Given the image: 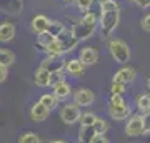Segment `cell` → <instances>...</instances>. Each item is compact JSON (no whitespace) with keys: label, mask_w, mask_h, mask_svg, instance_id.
I'll return each instance as SVG.
<instances>
[{"label":"cell","mask_w":150,"mask_h":143,"mask_svg":"<svg viewBox=\"0 0 150 143\" xmlns=\"http://www.w3.org/2000/svg\"><path fill=\"white\" fill-rule=\"evenodd\" d=\"M97 27H98V17H97V13L88 10V12H85L83 18H82L80 22H77L70 30H72V33H74L80 42H83V40L90 38L92 35L95 33Z\"/></svg>","instance_id":"6da1fadb"},{"label":"cell","mask_w":150,"mask_h":143,"mask_svg":"<svg viewBox=\"0 0 150 143\" xmlns=\"http://www.w3.org/2000/svg\"><path fill=\"white\" fill-rule=\"evenodd\" d=\"M108 52L117 63H127L132 57L129 43L122 38H110L108 40Z\"/></svg>","instance_id":"7a4b0ae2"},{"label":"cell","mask_w":150,"mask_h":143,"mask_svg":"<svg viewBox=\"0 0 150 143\" xmlns=\"http://www.w3.org/2000/svg\"><path fill=\"white\" fill-rule=\"evenodd\" d=\"M120 22V10H110V12H100L98 17V27L100 32L105 38H108L113 33V30L118 27Z\"/></svg>","instance_id":"3957f363"},{"label":"cell","mask_w":150,"mask_h":143,"mask_svg":"<svg viewBox=\"0 0 150 143\" xmlns=\"http://www.w3.org/2000/svg\"><path fill=\"white\" fill-rule=\"evenodd\" d=\"M80 106L75 105V103H69V105H65L62 110H60V118H62V122L65 125H74L80 120Z\"/></svg>","instance_id":"277c9868"},{"label":"cell","mask_w":150,"mask_h":143,"mask_svg":"<svg viewBox=\"0 0 150 143\" xmlns=\"http://www.w3.org/2000/svg\"><path fill=\"white\" fill-rule=\"evenodd\" d=\"M125 133H127L129 137H132V138L145 135L142 115H132V117L129 118V122H127V125H125Z\"/></svg>","instance_id":"5b68a950"},{"label":"cell","mask_w":150,"mask_h":143,"mask_svg":"<svg viewBox=\"0 0 150 143\" xmlns=\"http://www.w3.org/2000/svg\"><path fill=\"white\" fill-rule=\"evenodd\" d=\"M40 68L48 70L50 73L64 70V68H65V60H64V55H48L47 58H43L42 62H40Z\"/></svg>","instance_id":"8992f818"},{"label":"cell","mask_w":150,"mask_h":143,"mask_svg":"<svg viewBox=\"0 0 150 143\" xmlns=\"http://www.w3.org/2000/svg\"><path fill=\"white\" fill-rule=\"evenodd\" d=\"M57 40L62 43V48H64L65 53L72 52V50H74L79 43H80V40H79V38L72 33V30H70V28H64V30H62V33L57 37Z\"/></svg>","instance_id":"52a82bcc"},{"label":"cell","mask_w":150,"mask_h":143,"mask_svg":"<svg viewBox=\"0 0 150 143\" xmlns=\"http://www.w3.org/2000/svg\"><path fill=\"white\" fill-rule=\"evenodd\" d=\"M74 101L75 105L82 106H90L93 101H95V93L88 88H79V90L74 93Z\"/></svg>","instance_id":"ba28073f"},{"label":"cell","mask_w":150,"mask_h":143,"mask_svg":"<svg viewBox=\"0 0 150 143\" xmlns=\"http://www.w3.org/2000/svg\"><path fill=\"white\" fill-rule=\"evenodd\" d=\"M108 113H110V117L113 120H118V122H122V120H127L130 117V113H132V108L130 105L125 101L122 105H115V106H108Z\"/></svg>","instance_id":"9c48e42d"},{"label":"cell","mask_w":150,"mask_h":143,"mask_svg":"<svg viewBox=\"0 0 150 143\" xmlns=\"http://www.w3.org/2000/svg\"><path fill=\"white\" fill-rule=\"evenodd\" d=\"M85 65L82 63L79 58H70V60H67L65 62V72L69 75H72V77H83V73H85Z\"/></svg>","instance_id":"30bf717a"},{"label":"cell","mask_w":150,"mask_h":143,"mask_svg":"<svg viewBox=\"0 0 150 143\" xmlns=\"http://www.w3.org/2000/svg\"><path fill=\"white\" fill-rule=\"evenodd\" d=\"M52 93H54L60 101L62 100H67L70 95H72V87H70L69 82H65V80H60L57 83L52 85Z\"/></svg>","instance_id":"8fae6325"},{"label":"cell","mask_w":150,"mask_h":143,"mask_svg":"<svg viewBox=\"0 0 150 143\" xmlns=\"http://www.w3.org/2000/svg\"><path fill=\"white\" fill-rule=\"evenodd\" d=\"M135 78H137V72H135V68H132V67H123V68H120V70L115 72V75H113L112 80L127 85V83H132Z\"/></svg>","instance_id":"7c38bea8"},{"label":"cell","mask_w":150,"mask_h":143,"mask_svg":"<svg viewBox=\"0 0 150 143\" xmlns=\"http://www.w3.org/2000/svg\"><path fill=\"white\" fill-rule=\"evenodd\" d=\"M79 60L85 67H90V65H95L98 62V52H97L93 47H85L82 48L80 53H79Z\"/></svg>","instance_id":"4fadbf2b"},{"label":"cell","mask_w":150,"mask_h":143,"mask_svg":"<svg viewBox=\"0 0 150 143\" xmlns=\"http://www.w3.org/2000/svg\"><path fill=\"white\" fill-rule=\"evenodd\" d=\"M23 8V0H0V10L10 13V15H18Z\"/></svg>","instance_id":"5bb4252c"},{"label":"cell","mask_w":150,"mask_h":143,"mask_svg":"<svg viewBox=\"0 0 150 143\" xmlns=\"http://www.w3.org/2000/svg\"><path fill=\"white\" fill-rule=\"evenodd\" d=\"M50 115V110H48L45 105H42L40 101L33 103L32 108H30V118L33 122H45Z\"/></svg>","instance_id":"9a60e30c"},{"label":"cell","mask_w":150,"mask_h":143,"mask_svg":"<svg viewBox=\"0 0 150 143\" xmlns=\"http://www.w3.org/2000/svg\"><path fill=\"white\" fill-rule=\"evenodd\" d=\"M33 82H35L37 87H42V88L52 87V73L48 70H43L38 67V70L33 73Z\"/></svg>","instance_id":"2e32d148"},{"label":"cell","mask_w":150,"mask_h":143,"mask_svg":"<svg viewBox=\"0 0 150 143\" xmlns=\"http://www.w3.org/2000/svg\"><path fill=\"white\" fill-rule=\"evenodd\" d=\"M15 25L10 22H2L0 23V42L2 43H8L15 38Z\"/></svg>","instance_id":"e0dca14e"},{"label":"cell","mask_w":150,"mask_h":143,"mask_svg":"<svg viewBox=\"0 0 150 143\" xmlns=\"http://www.w3.org/2000/svg\"><path fill=\"white\" fill-rule=\"evenodd\" d=\"M50 18H47L45 15H35L32 18V23H30V27H32V32H35L38 35V33H43L48 30V27H50Z\"/></svg>","instance_id":"ac0fdd59"},{"label":"cell","mask_w":150,"mask_h":143,"mask_svg":"<svg viewBox=\"0 0 150 143\" xmlns=\"http://www.w3.org/2000/svg\"><path fill=\"white\" fill-rule=\"evenodd\" d=\"M97 132L93 127H80L79 130V142L80 143H92V140L95 138Z\"/></svg>","instance_id":"d6986e66"},{"label":"cell","mask_w":150,"mask_h":143,"mask_svg":"<svg viewBox=\"0 0 150 143\" xmlns=\"http://www.w3.org/2000/svg\"><path fill=\"white\" fill-rule=\"evenodd\" d=\"M15 62V53L8 48H0V65L2 67H12Z\"/></svg>","instance_id":"ffe728a7"},{"label":"cell","mask_w":150,"mask_h":143,"mask_svg":"<svg viewBox=\"0 0 150 143\" xmlns=\"http://www.w3.org/2000/svg\"><path fill=\"white\" fill-rule=\"evenodd\" d=\"M135 105H137L139 113H147V111H150V95L149 93L139 95L135 98Z\"/></svg>","instance_id":"44dd1931"},{"label":"cell","mask_w":150,"mask_h":143,"mask_svg":"<svg viewBox=\"0 0 150 143\" xmlns=\"http://www.w3.org/2000/svg\"><path fill=\"white\" fill-rule=\"evenodd\" d=\"M38 101H40L42 105H45L48 110L52 111L54 108H57V106H59V101H60V100L54 95V93H43V95L38 98Z\"/></svg>","instance_id":"7402d4cb"},{"label":"cell","mask_w":150,"mask_h":143,"mask_svg":"<svg viewBox=\"0 0 150 143\" xmlns=\"http://www.w3.org/2000/svg\"><path fill=\"white\" fill-rule=\"evenodd\" d=\"M45 52H47V55H65V52H64V48H62V43L55 38L54 42H50L47 45V47L43 48Z\"/></svg>","instance_id":"603a6c76"},{"label":"cell","mask_w":150,"mask_h":143,"mask_svg":"<svg viewBox=\"0 0 150 143\" xmlns=\"http://www.w3.org/2000/svg\"><path fill=\"white\" fill-rule=\"evenodd\" d=\"M95 120H97L95 113H92V111H85V113H82V115H80L79 123H80V127H92V125L95 123Z\"/></svg>","instance_id":"cb8c5ba5"},{"label":"cell","mask_w":150,"mask_h":143,"mask_svg":"<svg viewBox=\"0 0 150 143\" xmlns=\"http://www.w3.org/2000/svg\"><path fill=\"white\" fill-rule=\"evenodd\" d=\"M54 40H55V37L54 35H50L48 32H43V33H38L37 35V45L42 48V50L47 47L50 42H54Z\"/></svg>","instance_id":"d4e9b609"},{"label":"cell","mask_w":150,"mask_h":143,"mask_svg":"<svg viewBox=\"0 0 150 143\" xmlns=\"http://www.w3.org/2000/svg\"><path fill=\"white\" fill-rule=\"evenodd\" d=\"M65 27H64V23L62 22H59V20H52L50 22V27H48V30L47 32L50 33V35H54L55 38L59 37L60 33H62V30H64Z\"/></svg>","instance_id":"484cf974"},{"label":"cell","mask_w":150,"mask_h":143,"mask_svg":"<svg viewBox=\"0 0 150 143\" xmlns=\"http://www.w3.org/2000/svg\"><path fill=\"white\" fill-rule=\"evenodd\" d=\"M100 5V12H110V10H120L117 0H103L98 4Z\"/></svg>","instance_id":"4316f807"},{"label":"cell","mask_w":150,"mask_h":143,"mask_svg":"<svg viewBox=\"0 0 150 143\" xmlns=\"http://www.w3.org/2000/svg\"><path fill=\"white\" fill-rule=\"evenodd\" d=\"M125 90H127L125 83H120V82L112 80V83H110V95H123Z\"/></svg>","instance_id":"83f0119b"},{"label":"cell","mask_w":150,"mask_h":143,"mask_svg":"<svg viewBox=\"0 0 150 143\" xmlns=\"http://www.w3.org/2000/svg\"><path fill=\"white\" fill-rule=\"evenodd\" d=\"M92 127L95 128L97 135H105V133H107V130H108V123L105 122V120H102V118H97L95 123H93Z\"/></svg>","instance_id":"f1b7e54d"},{"label":"cell","mask_w":150,"mask_h":143,"mask_svg":"<svg viewBox=\"0 0 150 143\" xmlns=\"http://www.w3.org/2000/svg\"><path fill=\"white\" fill-rule=\"evenodd\" d=\"M18 143H40V138H38V135L28 132V133H23L18 138Z\"/></svg>","instance_id":"f546056e"},{"label":"cell","mask_w":150,"mask_h":143,"mask_svg":"<svg viewBox=\"0 0 150 143\" xmlns=\"http://www.w3.org/2000/svg\"><path fill=\"white\" fill-rule=\"evenodd\" d=\"M75 4H77V8L80 12H88L92 8V4H93V0H75Z\"/></svg>","instance_id":"4dcf8cb0"},{"label":"cell","mask_w":150,"mask_h":143,"mask_svg":"<svg viewBox=\"0 0 150 143\" xmlns=\"http://www.w3.org/2000/svg\"><path fill=\"white\" fill-rule=\"evenodd\" d=\"M122 103H125V100H123V95H110V101H108V106L122 105Z\"/></svg>","instance_id":"1f68e13d"},{"label":"cell","mask_w":150,"mask_h":143,"mask_svg":"<svg viewBox=\"0 0 150 143\" xmlns=\"http://www.w3.org/2000/svg\"><path fill=\"white\" fill-rule=\"evenodd\" d=\"M142 120H144V130H145V133H150V111L142 113Z\"/></svg>","instance_id":"d6a6232c"},{"label":"cell","mask_w":150,"mask_h":143,"mask_svg":"<svg viewBox=\"0 0 150 143\" xmlns=\"http://www.w3.org/2000/svg\"><path fill=\"white\" fill-rule=\"evenodd\" d=\"M64 72L65 70H60V72H54V73H52V85L57 83V82H60V80H65Z\"/></svg>","instance_id":"836d02e7"},{"label":"cell","mask_w":150,"mask_h":143,"mask_svg":"<svg viewBox=\"0 0 150 143\" xmlns=\"http://www.w3.org/2000/svg\"><path fill=\"white\" fill-rule=\"evenodd\" d=\"M140 25H142V28H144L145 32H150V13H147V15L142 18Z\"/></svg>","instance_id":"e575fe53"},{"label":"cell","mask_w":150,"mask_h":143,"mask_svg":"<svg viewBox=\"0 0 150 143\" xmlns=\"http://www.w3.org/2000/svg\"><path fill=\"white\" fill-rule=\"evenodd\" d=\"M134 4L139 8H150V0H134Z\"/></svg>","instance_id":"d590c367"},{"label":"cell","mask_w":150,"mask_h":143,"mask_svg":"<svg viewBox=\"0 0 150 143\" xmlns=\"http://www.w3.org/2000/svg\"><path fill=\"white\" fill-rule=\"evenodd\" d=\"M7 77H8V68L0 65V83H4L7 80Z\"/></svg>","instance_id":"8d00e7d4"},{"label":"cell","mask_w":150,"mask_h":143,"mask_svg":"<svg viewBox=\"0 0 150 143\" xmlns=\"http://www.w3.org/2000/svg\"><path fill=\"white\" fill-rule=\"evenodd\" d=\"M92 143H108V138L105 135H95V138L92 140Z\"/></svg>","instance_id":"74e56055"},{"label":"cell","mask_w":150,"mask_h":143,"mask_svg":"<svg viewBox=\"0 0 150 143\" xmlns=\"http://www.w3.org/2000/svg\"><path fill=\"white\" fill-rule=\"evenodd\" d=\"M52 143H67V142H65V140H54Z\"/></svg>","instance_id":"f35d334b"},{"label":"cell","mask_w":150,"mask_h":143,"mask_svg":"<svg viewBox=\"0 0 150 143\" xmlns=\"http://www.w3.org/2000/svg\"><path fill=\"white\" fill-rule=\"evenodd\" d=\"M147 88L150 90V77H149V80H147Z\"/></svg>","instance_id":"ab89813d"},{"label":"cell","mask_w":150,"mask_h":143,"mask_svg":"<svg viewBox=\"0 0 150 143\" xmlns=\"http://www.w3.org/2000/svg\"><path fill=\"white\" fill-rule=\"evenodd\" d=\"M65 4H70V2H75V0H64Z\"/></svg>","instance_id":"60d3db41"},{"label":"cell","mask_w":150,"mask_h":143,"mask_svg":"<svg viewBox=\"0 0 150 143\" xmlns=\"http://www.w3.org/2000/svg\"><path fill=\"white\" fill-rule=\"evenodd\" d=\"M93 2H97V4H100V2H103V0H93Z\"/></svg>","instance_id":"b9f144b4"},{"label":"cell","mask_w":150,"mask_h":143,"mask_svg":"<svg viewBox=\"0 0 150 143\" xmlns=\"http://www.w3.org/2000/svg\"><path fill=\"white\" fill-rule=\"evenodd\" d=\"M127 2H134V0H127Z\"/></svg>","instance_id":"7bdbcfd3"}]
</instances>
